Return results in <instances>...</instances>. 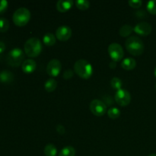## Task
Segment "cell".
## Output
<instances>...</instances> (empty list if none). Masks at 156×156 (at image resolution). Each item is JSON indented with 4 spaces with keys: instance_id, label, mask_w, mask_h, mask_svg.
Instances as JSON below:
<instances>
[{
    "instance_id": "1",
    "label": "cell",
    "mask_w": 156,
    "mask_h": 156,
    "mask_svg": "<svg viewBox=\"0 0 156 156\" xmlns=\"http://www.w3.org/2000/svg\"><path fill=\"white\" fill-rule=\"evenodd\" d=\"M125 47L127 51L133 56H140L144 52L145 46L141 38L136 36L129 37L125 42Z\"/></svg>"
},
{
    "instance_id": "2",
    "label": "cell",
    "mask_w": 156,
    "mask_h": 156,
    "mask_svg": "<svg viewBox=\"0 0 156 156\" xmlns=\"http://www.w3.org/2000/svg\"><path fill=\"white\" fill-rule=\"evenodd\" d=\"M41 41L37 37H31L27 40L24 45V53L27 56L31 58L37 57L42 52Z\"/></svg>"
},
{
    "instance_id": "3",
    "label": "cell",
    "mask_w": 156,
    "mask_h": 156,
    "mask_svg": "<svg viewBox=\"0 0 156 156\" xmlns=\"http://www.w3.org/2000/svg\"><path fill=\"white\" fill-rule=\"evenodd\" d=\"M74 71L82 79H88L93 74V67L88 61L79 59L74 65Z\"/></svg>"
},
{
    "instance_id": "4",
    "label": "cell",
    "mask_w": 156,
    "mask_h": 156,
    "mask_svg": "<svg viewBox=\"0 0 156 156\" xmlns=\"http://www.w3.org/2000/svg\"><path fill=\"white\" fill-rule=\"evenodd\" d=\"M30 19V12L26 8H19L13 14L12 20L15 24L18 27L25 26Z\"/></svg>"
},
{
    "instance_id": "5",
    "label": "cell",
    "mask_w": 156,
    "mask_h": 156,
    "mask_svg": "<svg viewBox=\"0 0 156 156\" xmlns=\"http://www.w3.org/2000/svg\"><path fill=\"white\" fill-rule=\"evenodd\" d=\"M24 59V51L18 47L12 49L7 55V62L12 67H18L22 65Z\"/></svg>"
},
{
    "instance_id": "6",
    "label": "cell",
    "mask_w": 156,
    "mask_h": 156,
    "mask_svg": "<svg viewBox=\"0 0 156 156\" xmlns=\"http://www.w3.org/2000/svg\"><path fill=\"white\" fill-rule=\"evenodd\" d=\"M89 109L91 112L97 117H102L108 112L107 105L105 102L98 99H94L90 103Z\"/></svg>"
},
{
    "instance_id": "7",
    "label": "cell",
    "mask_w": 156,
    "mask_h": 156,
    "mask_svg": "<svg viewBox=\"0 0 156 156\" xmlns=\"http://www.w3.org/2000/svg\"><path fill=\"white\" fill-rule=\"evenodd\" d=\"M108 53L111 56L112 61L114 62H119L121 60L124 56L123 47L117 43H112L108 47Z\"/></svg>"
},
{
    "instance_id": "8",
    "label": "cell",
    "mask_w": 156,
    "mask_h": 156,
    "mask_svg": "<svg viewBox=\"0 0 156 156\" xmlns=\"http://www.w3.org/2000/svg\"><path fill=\"white\" fill-rule=\"evenodd\" d=\"M114 99H115V101L117 102V105L121 107H126L130 103L131 95L127 90L121 88V89L116 91Z\"/></svg>"
},
{
    "instance_id": "9",
    "label": "cell",
    "mask_w": 156,
    "mask_h": 156,
    "mask_svg": "<svg viewBox=\"0 0 156 156\" xmlns=\"http://www.w3.org/2000/svg\"><path fill=\"white\" fill-rule=\"evenodd\" d=\"M61 69H62V64L59 59H53L47 64V73L50 77H56L59 76Z\"/></svg>"
},
{
    "instance_id": "10",
    "label": "cell",
    "mask_w": 156,
    "mask_h": 156,
    "mask_svg": "<svg viewBox=\"0 0 156 156\" xmlns=\"http://www.w3.org/2000/svg\"><path fill=\"white\" fill-rule=\"evenodd\" d=\"M72 34H73L72 29L66 25L60 26L56 30V37L62 42L70 39Z\"/></svg>"
},
{
    "instance_id": "11",
    "label": "cell",
    "mask_w": 156,
    "mask_h": 156,
    "mask_svg": "<svg viewBox=\"0 0 156 156\" xmlns=\"http://www.w3.org/2000/svg\"><path fill=\"white\" fill-rule=\"evenodd\" d=\"M133 30L140 36H148L152 30V27L149 23L143 21L137 24L133 27Z\"/></svg>"
},
{
    "instance_id": "12",
    "label": "cell",
    "mask_w": 156,
    "mask_h": 156,
    "mask_svg": "<svg viewBox=\"0 0 156 156\" xmlns=\"http://www.w3.org/2000/svg\"><path fill=\"white\" fill-rule=\"evenodd\" d=\"M37 63L34 59H28L24 61L21 65L22 71L26 74H31L36 70Z\"/></svg>"
},
{
    "instance_id": "13",
    "label": "cell",
    "mask_w": 156,
    "mask_h": 156,
    "mask_svg": "<svg viewBox=\"0 0 156 156\" xmlns=\"http://www.w3.org/2000/svg\"><path fill=\"white\" fill-rule=\"evenodd\" d=\"M73 5V1L72 0H59L56 3V9L58 12L65 13L71 9Z\"/></svg>"
},
{
    "instance_id": "14",
    "label": "cell",
    "mask_w": 156,
    "mask_h": 156,
    "mask_svg": "<svg viewBox=\"0 0 156 156\" xmlns=\"http://www.w3.org/2000/svg\"><path fill=\"white\" fill-rule=\"evenodd\" d=\"M14 80V75L9 70H3L0 73V82L2 83H11Z\"/></svg>"
},
{
    "instance_id": "15",
    "label": "cell",
    "mask_w": 156,
    "mask_h": 156,
    "mask_svg": "<svg viewBox=\"0 0 156 156\" xmlns=\"http://www.w3.org/2000/svg\"><path fill=\"white\" fill-rule=\"evenodd\" d=\"M136 66V62L133 58H126L121 62V67L125 70H133Z\"/></svg>"
},
{
    "instance_id": "16",
    "label": "cell",
    "mask_w": 156,
    "mask_h": 156,
    "mask_svg": "<svg viewBox=\"0 0 156 156\" xmlns=\"http://www.w3.org/2000/svg\"><path fill=\"white\" fill-rule=\"evenodd\" d=\"M43 43L47 47H51L56 44V36L51 33H47L43 37Z\"/></svg>"
},
{
    "instance_id": "17",
    "label": "cell",
    "mask_w": 156,
    "mask_h": 156,
    "mask_svg": "<svg viewBox=\"0 0 156 156\" xmlns=\"http://www.w3.org/2000/svg\"><path fill=\"white\" fill-rule=\"evenodd\" d=\"M57 87V82L54 79H49L44 85V88L47 92H53Z\"/></svg>"
},
{
    "instance_id": "18",
    "label": "cell",
    "mask_w": 156,
    "mask_h": 156,
    "mask_svg": "<svg viewBox=\"0 0 156 156\" xmlns=\"http://www.w3.org/2000/svg\"><path fill=\"white\" fill-rule=\"evenodd\" d=\"M44 154L46 156H56L57 155V149L53 144H47L44 148Z\"/></svg>"
},
{
    "instance_id": "19",
    "label": "cell",
    "mask_w": 156,
    "mask_h": 156,
    "mask_svg": "<svg viewBox=\"0 0 156 156\" xmlns=\"http://www.w3.org/2000/svg\"><path fill=\"white\" fill-rule=\"evenodd\" d=\"M76 155V150L71 146H65L63 149H61L58 156H75Z\"/></svg>"
},
{
    "instance_id": "20",
    "label": "cell",
    "mask_w": 156,
    "mask_h": 156,
    "mask_svg": "<svg viewBox=\"0 0 156 156\" xmlns=\"http://www.w3.org/2000/svg\"><path fill=\"white\" fill-rule=\"evenodd\" d=\"M133 31V27L129 24H125V25L122 26L121 28L120 29V35L123 37H126L129 36Z\"/></svg>"
},
{
    "instance_id": "21",
    "label": "cell",
    "mask_w": 156,
    "mask_h": 156,
    "mask_svg": "<svg viewBox=\"0 0 156 156\" xmlns=\"http://www.w3.org/2000/svg\"><path fill=\"white\" fill-rule=\"evenodd\" d=\"M108 115L111 119L115 120L120 116V111L117 108H111L108 110Z\"/></svg>"
},
{
    "instance_id": "22",
    "label": "cell",
    "mask_w": 156,
    "mask_h": 156,
    "mask_svg": "<svg viewBox=\"0 0 156 156\" xmlns=\"http://www.w3.org/2000/svg\"><path fill=\"white\" fill-rule=\"evenodd\" d=\"M122 85H123V82H122L121 79L118 77H114L111 80V85L114 89L118 90L121 89Z\"/></svg>"
},
{
    "instance_id": "23",
    "label": "cell",
    "mask_w": 156,
    "mask_h": 156,
    "mask_svg": "<svg viewBox=\"0 0 156 156\" xmlns=\"http://www.w3.org/2000/svg\"><path fill=\"white\" fill-rule=\"evenodd\" d=\"M76 5L80 10L85 11L90 7V2L87 0H77L76 2Z\"/></svg>"
},
{
    "instance_id": "24",
    "label": "cell",
    "mask_w": 156,
    "mask_h": 156,
    "mask_svg": "<svg viewBox=\"0 0 156 156\" xmlns=\"http://www.w3.org/2000/svg\"><path fill=\"white\" fill-rule=\"evenodd\" d=\"M9 21L5 18H0V32H6L9 28Z\"/></svg>"
},
{
    "instance_id": "25",
    "label": "cell",
    "mask_w": 156,
    "mask_h": 156,
    "mask_svg": "<svg viewBox=\"0 0 156 156\" xmlns=\"http://www.w3.org/2000/svg\"><path fill=\"white\" fill-rule=\"evenodd\" d=\"M146 9L150 14L156 15V0H152V1L148 2Z\"/></svg>"
},
{
    "instance_id": "26",
    "label": "cell",
    "mask_w": 156,
    "mask_h": 156,
    "mask_svg": "<svg viewBox=\"0 0 156 156\" xmlns=\"http://www.w3.org/2000/svg\"><path fill=\"white\" fill-rule=\"evenodd\" d=\"M128 3L129 5L133 9H139L143 5V2L141 0H129Z\"/></svg>"
},
{
    "instance_id": "27",
    "label": "cell",
    "mask_w": 156,
    "mask_h": 156,
    "mask_svg": "<svg viewBox=\"0 0 156 156\" xmlns=\"http://www.w3.org/2000/svg\"><path fill=\"white\" fill-rule=\"evenodd\" d=\"M9 3L6 0H0V15L3 14L8 9Z\"/></svg>"
},
{
    "instance_id": "28",
    "label": "cell",
    "mask_w": 156,
    "mask_h": 156,
    "mask_svg": "<svg viewBox=\"0 0 156 156\" xmlns=\"http://www.w3.org/2000/svg\"><path fill=\"white\" fill-rule=\"evenodd\" d=\"M73 75H74V73L72 69H67L66 71L64 72L63 73V79H66V80H69L72 78L73 77Z\"/></svg>"
},
{
    "instance_id": "29",
    "label": "cell",
    "mask_w": 156,
    "mask_h": 156,
    "mask_svg": "<svg viewBox=\"0 0 156 156\" xmlns=\"http://www.w3.org/2000/svg\"><path fill=\"white\" fill-rule=\"evenodd\" d=\"M56 131H57L58 133L60 134V135H63V134H65L66 129H65V127L62 126V125H60V124L57 125L56 127Z\"/></svg>"
},
{
    "instance_id": "30",
    "label": "cell",
    "mask_w": 156,
    "mask_h": 156,
    "mask_svg": "<svg viewBox=\"0 0 156 156\" xmlns=\"http://www.w3.org/2000/svg\"><path fill=\"white\" fill-rule=\"evenodd\" d=\"M136 15L137 18H139L140 19H143V18H144L145 17H146V13L145 11L140 10V11H137V12H136Z\"/></svg>"
},
{
    "instance_id": "31",
    "label": "cell",
    "mask_w": 156,
    "mask_h": 156,
    "mask_svg": "<svg viewBox=\"0 0 156 156\" xmlns=\"http://www.w3.org/2000/svg\"><path fill=\"white\" fill-rule=\"evenodd\" d=\"M5 44L2 41H0V54L2 53L5 51Z\"/></svg>"
},
{
    "instance_id": "32",
    "label": "cell",
    "mask_w": 156,
    "mask_h": 156,
    "mask_svg": "<svg viewBox=\"0 0 156 156\" xmlns=\"http://www.w3.org/2000/svg\"><path fill=\"white\" fill-rule=\"evenodd\" d=\"M109 66L111 69H115L116 66H117V63H116V62H114V61H111V62H110Z\"/></svg>"
},
{
    "instance_id": "33",
    "label": "cell",
    "mask_w": 156,
    "mask_h": 156,
    "mask_svg": "<svg viewBox=\"0 0 156 156\" xmlns=\"http://www.w3.org/2000/svg\"><path fill=\"white\" fill-rule=\"evenodd\" d=\"M148 156H156V154H151V155H149Z\"/></svg>"
},
{
    "instance_id": "34",
    "label": "cell",
    "mask_w": 156,
    "mask_h": 156,
    "mask_svg": "<svg viewBox=\"0 0 156 156\" xmlns=\"http://www.w3.org/2000/svg\"><path fill=\"white\" fill-rule=\"evenodd\" d=\"M154 73H155V77H156V67H155V72H154Z\"/></svg>"
},
{
    "instance_id": "35",
    "label": "cell",
    "mask_w": 156,
    "mask_h": 156,
    "mask_svg": "<svg viewBox=\"0 0 156 156\" xmlns=\"http://www.w3.org/2000/svg\"><path fill=\"white\" fill-rule=\"evenodd\" d=\"M155 90H156V83H155Z\"/></svg>"
}]
</instances>
